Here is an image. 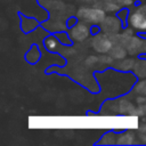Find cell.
<instances>
[{"label":"cell","mask_w":146,"mask_h":146,"mask_svg":"<svg viewBox=\"0 0 146 146\" xmlns=\"http://www.w3.org/2000/svg\"><path fill=\"white\" fill-rule=\"evenodd\" d=\"M128 23L133 31L146 33V3H141L129 11Z\"/></svg>","instance_id":"obj_1"},{"label":"cell","mask_w":146,"mask_h":146,"mask_svg":"<svg viewBox=\"0 0 146 146\" xmlns=\"http://www.w3.org/2000/svg\"><path fill=\"white\" fill-rule=\"evenodd\" d=\"M76 16L80 21L92 24V25H98L102 24V22L106 18V13L102 8H90V7H81Z\"/></svg>","instance_id":"obj_2"},{"label":"cell","mask_w":146,"mask_h":146,"mask_svg":"<svg viewBox=\"0 0 146 146\" xmlns=\"http://www.w3.org/2000/svg\"><path fill=\"white\" fill-rule=\"evenodd\" d=\"M90 44L92 46V48L97 52L106 54V52H110V50L112 49L113 41H112V39H110V36L107 35V33L106 34L97 33V34H95L92 36Z\"/></svg>","instance_id":"obj_3"},{"label":"cell","mask_w":146,"mask_h":146,"mask_svg":"<svg viewBox=\"0 0 146 146\" xmlns=\"http://www.w3.org/2000/svg\"><path fill=\"white\" fill-rule=\"evenodd\" d=\"M91 33V29H89L88 25H86L84 22H79L75 23L73 26H70V31H68V35L71 36L72 41H76V42H81L84 41Z\"/></svg>","instance_id":"obj_4"},{"label":"cell","mask_w":146,"mask_h":146,"mask_svg":"<svg viewBox=\"0 0 146 146\" xmlns=\"http://www.w3.org/2000/svg\"><path fill=\"white\" fill-rule=\"evenodd\" d=\"M125 48L130 55L146 54V39L139 36H131L125 42Z\"/></svg>","instance_id":"obj_5"},{"label":"cell","mask_w":146,"mask_h":146,"mask_svg":"<svg viewBox=\"0 0 146 146\" xmlns=\"http://www.w3.org/2000/svg\"><path fill=\"white\" fill-rule=\"evenodd\" d=\"M102 31L107 33V34H114L117 33L120 31L121 27V21L120 17H115V16H110L106 17L103 22H102Z\"/></svg>","instance_id":"obj_6"},{"label":"cell","mask_w":146,"mask_h":146,"mask_svg":"<svg viewBox=\"0 0 146 146\" xmlns=\"http://www.w3.org/2000/svg\"><path fill=\"white\" fill-rule=\"evenodd\" d=\"M127 52H128L127 48L123 47L122 44H113V47H112V49L110 50L108 54H110L114 59H119V60H121V59L125 58Z\"/></svg>","instance_id":"obj_7"},{"label":"cell","mask_w":146,"mask_h":146,"mask_svg":"<svg viewBox=\"0 0 146 146\" xmlns=\"http://www.w3.org/2000/svg\"><path fill=\"white\" fill-rule=\"evenodd\" d=\"M136 136L131 131H125L117 136V144H133Z\"/></svg>","instance_id":"obj_8"},{"label":"cell","mask_w":146,"mask_h":146,"mask_svg":"<svg viewBox=\"0 0 146 146\" xmlns=\"http://www.w3.org/2000/svg\"><path fill=\"white\" fill-rule=\"evenodd\" d=\"M43 43H44V47H46L49 51H55L60 42H59V40H58L57 36L50 35V36H48V38L43 41Z\"/></svg>","instance_id":"obj_9"},{"label":"cell","mask_w":146,"mask_h":146,"mask_svg":"<svg viewBox=\"0 0 146 146\" xmlns=\"http://www.w3.org/2000/svg\"><path fill=\"white\" fill-rule=\"evenodd\" d=\"M135 73L138 78H145L146 76V60H138L135 64Z\"/></svg>","instance_id":"obj_10"},{"label":"cell","mask_w":146,"mask_h":146,"mask_svg":"<svg viewBox=\"0 0 146 146\" xmlns=\"http://www.w3.org/2000/svg\"><path fill=\"white\" fill-rule=\"evenodd\" d=\"M36 25H38V23H36L34 19H32V18H25V17L23 18L22 27H23V30H24L25 32H30V31L34 30Z\"/></svg>","instance_id":"obj_11"},{"label":"cell","mask_w":146,"mask_h":146,"mask_svg":"<svg viewBox=\"0 0 146 146\" xmlns=\"http://www.w3.org/2000/svg\"><path fill=\"white\" fill-rule=\"evenodd\" d=\"M39 57H40V52H39V50H38V48L35 46H33L30 49V51L26 54V59L30 63H35L39 59Z\"/></svg>","instance_id":"obj_12"},{"label":"cell","mask_w":146,"mask_h":146,"mask_svg":"<svg viewBox=\"0 0 146 146\" xmlns=\"http://www.w3.org/2000/svg\"><path fill=\"white\" fill-rule=\"evenodd\" d=\"M105 9H106L107 11H110V13H116V11H120L121 6H120V3L117 2V0H116V1L110 0L108 2L105 3Z\"/></svg>","instance_id":"obj_13"},{"label":"cell","mask_w":146,"mask_h":146,"mask_svg":"<svg viewBox=\"0 0 146 146\" xmlns=\"http://www.w3.org/2000/svg\"><path fill=\"white\" fill-rule=\"evenodd\" d=\"M135 64H136V62L133 59H131V58H129V59L123 58V59H121V63H120V66L119 67L121 70H123V71H128V70L133 68L135 67Z\"/></svg>","instance_id":"obj_14"},{"label":"cell","mask_w":146,"mask_h":146,"mask_svg":"<svg viewBox=\"0 0 146 146\" xmlns=\"http://www.w3.org/2000/svg\"><path fill=\"white\" fill-rule=\"evenodd\" d=\"M136 90L138 94L143 95V96H146V80H143L140 81L137 86H136Z\"/></svg>","instance_id":"obj_15"},{"label":"cell","mask_w":146,"mask_h":146,"mask_svg":"<svg viewBox=\"0 0 146 146\" xmlns=\"http://www.w3.org/2000/svg\"><path fill=\"white\" fill-rule=\"evenodd\" d=\"M117 2L120 3V6H121V7L128 8V7H130V6H132V5H133L135 0H117Z\"/></svg>","instance_id":"obj_16"},{"label":"cell","mask_w":146,"mask_h":146,"mask_svg":"<svg viewBox=\"0 0 146 146\" xmlns=\"http://www.w3.org/2000/svg\"><path fill=\"white\" fill-rule=\"evenodd\" d=\"M139 1H146V0H139Z\"/></svg>","instance_id":"obj_17"}]
</instances>
